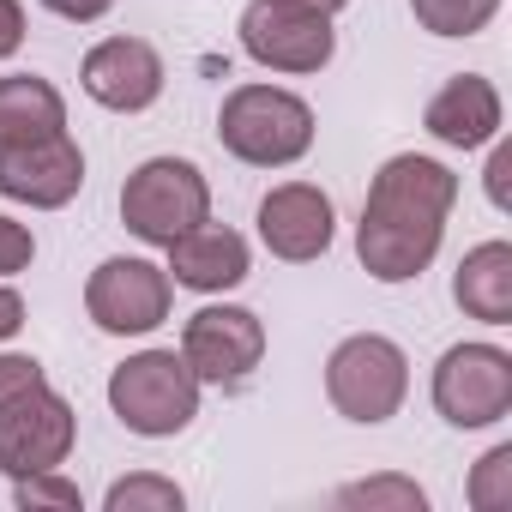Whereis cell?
Returning a JSON list of instances; mask_svg holds the SVG:
<instances>
[{"label": "cell", "instance_id": "14", "mask_svg": "<svg viewBox=\"0 0 512 512\" xmlns=\"http://www.w3.org/2000/svg\"><path fill=\"white\" fill-rule=\"evenodd\" d=\"M169 284H181V290H193V296H229L235 284H247V272H253V247H247V235L241 229H229V223H193L187 235H175L169 247Z\"/></svg>", "mask_w": 512, "mask_h": 512}, {"label": "cell", "instance_id": "18", "mask_svg": "<svg viewBox=\"0 0 512 512\" xmlns=\"http://www.w3.org/2000/svg\"><path fill=\"white\" fill-rule=\"evenodd\" d=\"M332 500H338L344 512H428V488H422L416 476H398V470L344 482Z\"/></svg>", "mask_w": 512, "mask_h": 512}, {"label": "cell", "instance_id": "6", "mask_svg": "<svg viewBox=\"0 0 512 512\" xmlns=\"http://www.w3.org/2000/svg\"><path fill=\"white\" fill-rule=\"evenodd\" d=\"M434 410L446 428H494L512 416V350L488 338H464L434 362L428 386Z\"/></svg>", "mask_w": 512, "mask_h": 512}, {"label": "cell", "instance_id": "19", "mask_svg": "<svg viewBox=\"0 0 512 512\" xmlns=\"http://www.w3.org/2000/svg\"><path fill=\"white\" fill-rule=\"evenodd\" d=\"M187 494L175 476L163 470H133V476H115L109 494H103V512H181Z\"/></svg>", "mask_w": 512, "mask_h": 512}, {"label": "cell", "instance_id": "10", "mask_svg": "<svg viewBox=\"0 0 512 512\" xmlns=\"http://www.w3.org/2000/svg\"><path fill=\"white\" fill-rule=\"evenodd\" d=\"M73 440H79V416L49 380L0 404V470L13 482L37 470H61L73 458Z\"/></svg>", "mask_w": 512, "mask_h": 512}, {"label": "cell", "instance_id": "24", "mask_svg": "<svg viewBox=\"0 0 512 512\" xmlns=\"http://www.w3.org/2000/svg\"><path fill=\"white\" fill-rule=\"evenodd\" d=\"M43 380H49V368H43L37 356L0 350V404H13L19 392H31V386H43Z\"/></svg>", "mask_w": 512, "mask_h": 512}, {"label": "cell", "instance_id": "25", "mask_svg": "<svg viewBox=\"0 0 512 512\" xmlns=\"http://www.w3.org/2000/svg\"><path fill=\"white\" fill-rule=\"evenodd\" d=\"M488 145H494V151H488V169H482V187H488V205H494V211H506V205H512V193H506V175H512V145H506L500 133H494Z\"/></svg>", "mask_w": 512, "mask_h": 512}, {"label": "cell", "instance_id": "27", "mask_svg": "<svg viewBox=\"0 0 512 512\" xmlns=\"http://www.w3.org/2000/svg\"><path fill=\"white\" fill-rule=\"evenodd\" d=\"M43 7L55 19H67V25H97V19H109L115 0H43Z\"/></svg>", "mask_w": 512, "mask_h": 512}, {"label": "cell", "instance_id": "13", "mask_svg": "<svg viewBox=\"0 0 512 512\" xmlns=\"http://www.w3.org/2000/svg\"><path fill=\"white\" fill-rule=\"evenodd\" d=\"M260 241L272 260L284 266H314L320 253L332 247L338 235V211H332V193L314 187V181H278L266 199H260Z\"/></svg>", "mask_w": 512, "mask_h": 512}, {"label": "cell", "instance_id": "8", "mask_svg": "<svg viewBox=\"0 0 512 512\" xmlns=\"http://www.w3.org/2000/svg\"><path fill=\"white\" fill-rule=\"evenodd\" d=\"M169 308H175V284L145 253H115L85 278V314L109 338H145L169 320Z\"/></svg>", "mask_w": 512, "mask_h": 512}, {"label": "cell", "instance_id": "17", "mask_svg": "<svg viewBox=\"0 0 512 512\" xmlns=\"http://www.w3.org/2000/svg\"><path fill=\"white\" fill-rule=\"evenodd\" d=\"M67 133V97L43 73H7L0 79V145H31Z\"/></svg>", "mask_w": 512, "mask_h": 512}, {"label": "cell", "instance_id": "20", "mask_svg": "<svg viewBox=\"0 0 512 512\" xmlns=\"http://www.w3.org/2000/svg\"><path fill=\"white\" fill-rule=\"evenodd\" d=\"M410 13L428 37H476L494 25L500 0H410Z\"/></svg>", "mask_w": 512, "mask_h": 512}, {"label": "cell", "instance_id": "1", "mask_svg": "<svg viewBox=\"0 0 512 512\" xmlns=\"http://www.w3.org/2000/svg\"><path fill=\"white\" fill-rule=\"evenodd\" d=\"M458 205V175L440 157L398 151L380 163L356 223V260L374 284H410L434 266L446 241V217Z\"/></svg>", "mask_w": 512, "mask_h": 512}, {"label": "cell", "instance_id": "5", "mask_svg": "<svg viewBox=\"0 0 512 512\" xmlns=\"http://www.w3.org/2000/svg\"><path fill=\"white\" fill-rule=\"evenodd\" d=\"M205 217H211V181L193 157H145L121 181V223L145 247H169Z\"/></svg>", "mask_w": 512, "mask_h": 512}, {"label": "cell", "instance_id": "28", "mask_svg": "<svg viewBox=\"0 0 512 512\" xmlns=\"http://www.w3.org/2000/svg\"><path fill=\"white\" fill-rule=\"evenodd\" d=\"M19 332H25V296H19L7 278H0V344L19 338Z\"/></svg>", "mask_w": 512, "mask_h": 512}, {"label": "cell", "instance_id": "29", "mask_svg": "<svg viewBox=\"0 0 512 512\" xmlns=\"http://www.w3.org/2000/svg\"><path fill=\"white\" fill-rule=\"evenodd\" d=\"M290 7H308V13H326V19H338L350 0H290Z\"/></svg>", "mask_w": 512, "mask_h": 512}, {"label": "cell", "instance_id": "12", "mask_svg": "<svg viewBox=\"0 0 512 512\" xmlns=\"http://www.w3.org/2000/svg\"><path fill=\"white\" fill-rule=\"evenodd\" d=\"M79 85H85V97H91L97 109L145 115V109L163 97L169 73H163V55H157L145 37H103V43L85 49V61H79Z\"/></svg>", "mask_w": 512, "mask_h": 512}, {"label": "cell", "instance_id": "7", "mask_svg": "<svg viewBox=\"0 0 512 512\" xmlns=\"http://www.w3.org/2000/svg\"><path fill=\"white\" fill-rule=\"evenodd\" d=\"M235 31H241L247 61H260L266 73H290V79L326 73L332 55H338L332 19L308 13V7H290V0H247Z\"/></svg>", "mask_w": 512, "mask_h": 512}, {"label": "cell", "instance_id": "3", "mask_svg": "<svg viewBox=\"0 0 512 512\" xmlns=\"http://www.w3.org/2000/svg\"><path fill=\"white\" fill-rule=\"evenodd\" d=\"M199 374L181 362V350H139L109 374V410L139 440H175L199 416Z\"/></svg>", "mask_w": 512, "mask_h": 512}, {"label": "cell", "instance_id": "11", "mask_svg": "<svg viewBox=\"0 0 512 512\" xmlns=\"http://www.w3.org/2000/svg\"><path fill=\"white\" fill-rule=\"evenodd\" d=\"M85 187V151L73 133H49L31 145H0V199L31 205V211H61Z\"/></svg>", "mask_w": 512, "mask_h": 512}, {"label": "cell", "instance_id": "4", "mask_svg": "<svg viewBox=\"0 0 512 512\" xmlns=\"http://www.w3.org/2000/svg\"><path fill=\"white\" fill-rule=\"evenodd\" d=\"M326 398L356 428L392 422L404 410V398H410V356H404V344H392L386 332H350L326 356Z\"/></svg>", "mask_w": 512, "mask_h": 512}, {"label": "cell", "instance_id": "23", "mask_svg": "<svg viewBox=\"0 0 512 512\" xmlns=\"http://www.w3.org/2000/svg\"><path fill=\"white\" fill-rule=\"evenodd\" d=\"M31 260H37V235H31V223H19V217L0 211V278L31 272Z\"/></svg>", "mask_w": 512, "mask_h": 512}, {"label": "cell", "instance_id": "15", "mask_svg": "<svg viewBox=\"0 0 512 512\" xmlns=\"http://www.w3.org/2000/svg\"><path fill=\"white\" fill-rule=\"evenodd\" d=\"M500 121H506L500 91H494V79H482V73H452V79L428 97V109H422L428 139L446 145V151H482V145L500 133Z\"/></svg>", "mask_w": 512, "mask_h": 512}, {"label": "cell", "instance_id": "2", "mask_svg": "<svg viewBox=\"0 0 512 512\" xmlns=\"http://www.w3.org/2000/svg\"><path fill=\"white\" fill-rule=\"evenodd\" d=\"M314 109L284 85H235L217 109V145L247 169H290L314 151Z\"/></svg>", "mask_w": 512, "mask_h": 512}, {"label": "cell", "instance_id": "26", "mask_svg": "<svg viewBox=\"0 0 512 512\" xmlns=\"http://www.w3.org/2000/svg\"><path fill=\"white\" fill-rule=\"evenodd\" d=\"M25 49V7L19 0H0V61H13Z\"/></svg>", "mask_w": 512, "mask_h": 512}, {"label": "cell", "instance_id": "22", "mask_svg": "<svg viewBox=\"0 0 512 512\" xmlns=\"http://www.w3.org/2000/svg\"><path fill=\"white\" fill-rule=\"evenodd\" d=\"M13 500H19L25 512H85V494H79V482H67L61 470L19 476V482H13Z\"/></svg>", "mask_w": 512, "mask_h": 512}, {"label": "cell", "instance_id": "21", "mask_svg": "<svg viewBox=\"0 0 512 512\" xmlns=\"http://www.w3.org/2000/svg\"><path fill=\"white\" fill-rule=\"evenodd\" d=\"M464 500L476 512H512V440H500L476 458V470L464 482Z\"/></svg>", "mask_w": 512, "mask_h": 512}, {"label": "cell", "instance_id": "16", "mask_svg": "<svg viewBox=\"0 0 512 512\" xmlns=\"http://www.w3.org/2000/svg\"><path fill=\"white\" fill-rule=\"evenodd\" d=\"M452 302L464 308V320L482 326H512V241H476L458 272H452Z\"/></svg>", "mask_w": 512, "mask_h": 512}, {"label": "cell", "instance_id": "9", "mask_svg": "<svg viewBox=\"0 0 512 512\" xmlns=\"http://www.w3.org/2000/svg\"><path fill=\"white\" fill-rule=\"evenodd\" d=\"M181 362L199 374V386L241 392L266 362V320L235 302H205L181 326Z\"/></svg>", "mask_w": 512, "mask_h": 512}]
</instances>
